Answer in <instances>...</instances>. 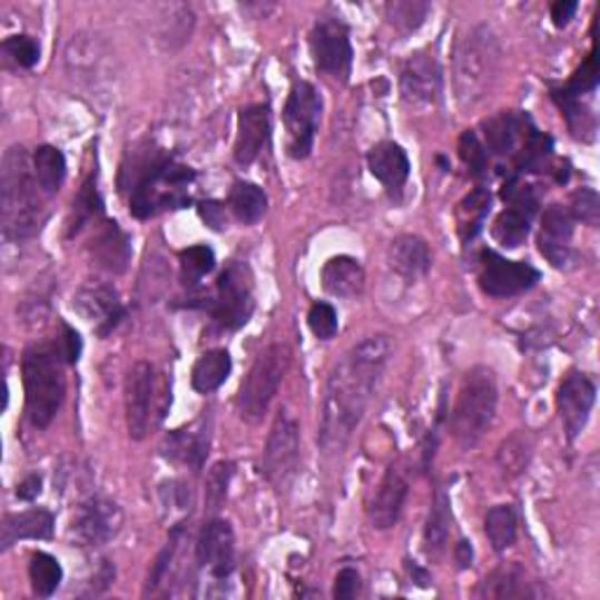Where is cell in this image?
<instances>
[{
    "label": "cell",
    "mask_w": 600,
    "mask_h": 600,
    "mask_svg": "<svg viewBox=\"0 0 600 600\" xmlns=\"http://www.w3.org/2000/svg\"><path fill=\"white\" fill-rule=\"evenodd\" d=\"M392 357V341L385 333H375L350 347L338 364L331 368L322 422H319V449L328 455L341 453L354 430L360 427L364 413L375 396L377 385Z\"/></svg>",
    "instance_id": "obj_1"
},
{
    "label": "cell",
    "mask_w": 600,
    "mask_h": 600,
    "mask_svg": "<svg viewBox=\"0 0 600 600\" xmlns=\"http://www.w3.org/2000/svg\"><path fill=\"white\" fill-rule=\"evenodd\" d=\"M40 190L27 148H8L0 171V226L6 239L21 242L40 233L46 224Z\"/></svg>",
    "instance_id": "obj_2"
},
{
    "label": "cell",
    "mask_w": 600,
    "mask_h": 600,
    "mask_svg": "<svg viewBox=\"0 0 600 600\" xmlns=\"http://www.w3.org/2000/svg\"><path fill=\"white\" fill-rule=\"evenodd\" d=\"M135 181L129 193V212L137 218H150L165 209H179L188 203V188L195 181V171L174 163L167 155H148L129 169Z\"/></svg>",
    "instance_id": "obj_3"
},
{
    "label": "cell",
    "mask_w": 600,
    "mask_h": 600,
    "mask_svg": "<svg viewBox=\"0 0 600 600\" xmlns=\"http://www.w3.org/2000/svg\"><path fill=\"white\" fill-rule=\"evenodd\" d=\"M500 40L488 24H476L460 36L453 57V80L462 108H474L491 95L500 73Z\"/></svg>",
    "instance_id": "obj_4"
},
{
    "label": "cell",
    "mask_w": 600,
    "mask_h": 600,
    "mask_svg": "<svg viewBox=\"0 0 600 600\" xmlns=\"http://www.w3.org/2000/svg\"><path fill=\"white\" fill-rule=\"evenodd\" d=\"M63 354L57 343H36L24 352L21 360V377H24L27 415L31 425L46 430L59 415L66 399Z\"/></svg>",
    "instance_id": "obj_5"
},
{
    "label": "cell",
    "mask_w": 600,
    "mask_h": 600,
    "mask_svg": "<svg viewBox=\"0 0 600 600\" xmlns=\"http://www.w3.org/2000/svg\"><path fill=\"white\" fill-rule=\"evenodd\" d=\"M498 411V381L493 368L474 366L462 377L451 415V432L460 449L470 451L491 430Z\"/></svg>",
    "instance_id": "obj_6"
},
{
    "label": "cell",
    "mask_w": 600,
    "mask_h": 600,
    "mask_svg": "<svg viewBox=\"0 0 600 600\" xmlns=\"http://www.w3.org/2000/svg\"><path fill=\"white\" fill-rule=\"evenodd\" d=\"M288 366H292V350L284 343H275L258 354L249 373L244 375L237 394V413L244 422L258 425L265 417Z\"/></svg>",
    "instance_id": "obj_7"
},
{
    "label": "cell",
    "mask_w": 600,
    "mask_h": 600,
    "mask_svg": "<svg viewBox=\"0 0 600 600\" xmlns=\"http://www.w3.org/2000/svg\"><path fill=\"white\" fill-rule=\"evenodd\" d=\"M284 129H286V153L288 158L305 160L313 153L315 137L322 122V97L313 82H296L288 92L284 106Z\"/></svg>",
    "instance_id": "obj_8"
},
{
    "label": "cell",
    "mask_w": 600,
    "mask_h": 600,
    "mask_svg": "<svg viewBox=\"0 0 600 600\" xmlns=\"http://www.w3.org/2000/svg\"><path fill=\"white\" fill-rule=\"evenodd\" d=\"M254 277L244 263H230L216 282V292L207 305L220 328L237 331L254 315Z\"/></svg>",
    "instance_id": "obj_9"
},
{
    "label": "cell",
    "mask_w": 600,
    "mask_h": 600,
    "mask_svg": "<svg viewBox=\"0 0 600 600\" xmlns=\"http://www.w3.org/2000/svg\"><path fill=\"white\" fill-rule=\"evenodd\" d=\"M301 458V427L294 415L282 411L265 443L260 472L273 485L282 488L294 476Z\"/></svg>",
    "instance_id": "obj_10"
},
{
    "label": "cell",
    "mask_w": 600,
    "mask_h": 600,
    "mask_svg": "<svg viewBox=\"0 0 600 600\" xmlns=\"http://www.w3.org/2000/svg\"><path fill=\"white\" fill-rule=\"evenodd\" d=\"M309 52L322 73L347 80L354 52L345 21L338 17H322L309 33Z\"/></svg>",
    "instance_id": "obj_11"
},
{
    "label": "cell",
    "mask_w": 600,
    "mask_h": 600,
    "mask_svg": "<svg viewBox=\"0 0 600 600\" xmlns=\"http://www.w3.org/2000/svg\"><path fill=\"white\" fill-rule=\"evenodd\" d=\"M540 282V271L523 260H509L495 252L481 254L479 284L493 298L519 296Z\"/></svg>",
    "instance_id": "obj_12"
},
{
    "label": "cell",
    "mask_w": 600,
    "mask_h": 600,
    "mask_svg": "<svg viewBox=\"0 0 600 600\" xmlns=\"http://www.w3.org/2000/svg\"><path fill=\"white\" fill-rule=\"evenodd\" d=\"M125 525L122 506L108 498H92L76 509L71 521V535L82 547H104Z\"/></svg>",
    "instance_id": "obj_13"
},
{
    "label": "cell",
    "mask_w": 600,
    "mask_h": 600,
    "mask_svg": "<svg viewBox=\"0 0 600 600\" xmlns=\"http://www.w3.org/2000/svg\"><path fill=\"white\" fill-rule=\"evenodd\" d=\"M153 404H155V368L150 362H137L129 368L125 381L127 432L135 441H141L150 430Z\"/></svg>",
    "instance_id": "obj_14"
},
{
    "label": "cell",
    "mask_w": 600,
    "mask_h": 600,
    "mask_svg": "<svg viewBox=\"0 0 600 600\" xmlns=\"http://www.w3.org/2000/svg\"><path fill=\"white\" fill-rule=\"evenodd\" d=\"M593 404H596V385L591 377L580 371H570L563 377L559 394H555V406H559V415L570 441H574L584 432Z\"/></svg>",
    "instance_id": "obj_15"
},
{
    "label": "cell",
    "mask_w": 600,
    "mask_h": 600,
    "mask_svg": "<svg viewBox=\"0 0 600 600\" xmlns=\"http://www.w3.org/2000/svg\"><path fill=\"white\" fill-rule=\"evenodd\" d=\"M441 82V66L434 55L427 52L411 55L402 66V76H399L404 101L417 108H427L439 101Z\"/></svg>",
    "instance_id": "obj_16"
},
{
    "label": "cell",
    "mask_w": 600,
    "mask_h": 600,
    "mask_svg": "<svg viewBox=\"0 0 600 600\" xmlns=\"http://www.w3.org/2000/svg\"><path fill=\"white\" fill-rule=\"evenodd\" d=\"M197 561L216 580L230 577L235 570V532L228 521L212 519L205 523L197 538Z\"/></svg>",
    "instance_id": "obj_17"
},
{
    "label": "cell",
    "mask_w": 600,
    "mask_h": 600,
    "mask_svg": "<svg viewBox=\"0 0 600 600\" xmlns=\"http://www.w3.org/2000/svg\"><path fill=\"white\" fill-rule=\"evenodd\" d=\"M73 309L95 326L99 336H108L125 319V305L120 303L116 288L106 284L82 286L73 298Z\"/></svg>",
    "instance_id": "obj_18"
},
{
    "label": "cell",
    "mask_w": 600,
    "mask_h": 600,
    "mask_svg": "<svg viewBox=\"0 0 600 600\" xmlns=\"http://www.w3.org/2000/svg\"><path fill=\"white\" fill-rule=\"evenodd\" d=\"M409 498V481L399 464H390L383 481L377 483L373 500L368 504V519L375 530H390L402 519Z\"/></svg>",
    "instance_id": "obj_19"
},
{
    "label": "cell",
    "mask_w": 600,
    "mask_h": 600,
    "mask_svg": "<svg viewBox=\"0 0 600 600\" xmlns=\"http://www.w3.org/2000/svg\"><path fill=\"white\" fill-rule=\"evenodd\" d=\"M271 139V110L263 104H254L239 110L235 160L237 165H254Z\"/></svg>",
    "instance_id": "obj_20"
},
{
    "label": "cell",
    "mask_w": 600,
    "mask_h": 600,
    "mask_svg": "<svg viewBox=\"0 0 600 600\" xmlns=\"http://www.w3.org/2000/svg\"><path fill=\"white\" fill-rule=\"evenodd\" d=\"M209 441H212V422L207 415L195 420L190 427L176 430L165 441V455L174 462H181L190 470H203V464L209 455Z\"/></svg>",
    "instance_id": "obj_21"
},
{
    "label": "cell",
    "mask_w": 600,
    "mask_h": 600,
    "mask_svg": "<svg viewBox=\"0 0 600 600\" xmlns=\"http://www.w3.org/2000/svg\"><path fill=\"white\" fill-rule=\"evenodd\" d=\"M574 235V218L561 205H551L542 216V233H540V252L553 265L563 268L570 260V242Z\"/></svg>",
    "instance_id": "obj_22"
},
{
    "label": "cell",
    "mask_w": 600,
    "mask_h": 600,
    "mask_svg": "<svg viewBox=\"0 0 600 600\" xmlns=\"http://www.w3.org/2000/svg\"><path fill=\"white\" fill-rule=\"evenodd\" d=\"M90 254L99 268L120 275L127 271L131 258V242L116 220H104L90 242Z\"/></svg>",
    "instance_id": "obj_23"
},
{
    "label": "cell",
    "mask_w": 600,
    "mask_h": 600,
    "mask_svg": "<svg viewBox=\"0 0 600 600\" xmlns=\"http://www.w3.org/2000/svg\"><path fill=\"white\" fill-rule=\"evenodd\" d=\"M368 169L381 181L390 193H399L411 176V163L406 150L394 144V141H383L368 150Z\"/></svg>",
    "instance_id": "obj_24"
},
{
    "label": "cell",
    "mask_w": 600,
    "mask_h": 600,
    "mask_svg": "<svg viewBox=\"0 0 600 600\" xmlns=\"http://www.w3.org/2000/svg\"><path fill=\"white\" fill-rule=\"evenodd\" d=\"M387 260L390 268L402 275L404 279H420L425 277L432 268V254L425 239H420L417 235H402L396 237L390 249H387Z\"/></svg>",
    "instance_id": "obj_25"
},
{
    "label": "cell",
    "mask_w": 600,
    "mask_h": 600,
    "mask_svg": "<svg viewBox=\"0 0 600 600\" xmlns=\"http://www.w3.org/2000/svg\"><path fill=\"white\" fill-rule=\"evenodd\" d=\"M55 532V517L48 509H27L8 514L0 525V547L10 549L19 540H50Z\"/></svg>",
    "instance_id": "obj_26"
},
{
    "label": "cell",
    "mask_w": 600,
    "mask_h": 600,
    "mask_svg": "<svg viewBox=\"0 0 600 600\" xmlns=\"http://www.w3.org/2000/svg\"><path fill=\"white\" fill-rule=\"evenodd\" d=\"M366 273L362 263L352 256H333L322 268L324 292L336 298H354L364 292Z\"/></svg>",
    "instance_id": "obj_27"
},
{
    "label": "cell",
    "mask_w": 600,
    "mask_h": 600,
    "mask_svg": "<svg viewBox=\"0 0 600 600\" xmlns=\"http://www.w3.org/2000/svg\"><path fill=\"white\" fill-rule=\"evenodd\" d=\"M485 146L495 155H511L517 153L519 144L525 141L528 131L532 129V122L528 116L519 114V110H509V114H500L491 120H485Z\"/></svg>",
    "instance_id": "obj_28"
},
{
    "label": "cell",
    "mask_w": 600,
    "mask_h": 600,
    "mask_svg": "<svg viewBox=\"0 0 600 600\" xmlns=\"http://www.w3.org/2000/svg\"><path fill=\"white\" fill-rule=\"evenodd\" d=\"M233 371V360L228 350H209L205 352L203 357H199L193 366V387L199 394H212L216 392L220 385L228 381V375Z\"/></svg>",
    "instance_id": "obj_29"
},
{
    "label": "cell",
    "mask_w": 600,
    "mask_h": 600,
    "mask_svg": "<svg viewBox=\"0 0 600 600\" xmlns=\"http://www.w3.org/2000/svg\"><path fill=\"white\" fill-rule=\"evenodd\" d=\"M451 523H453L451 500L446 491L439 488L432 500L427 523H425V549L430 555H441L443 549H446L449 538H451Z\"/></svg>",
    "instance_id": "obj_30"
},
{
    "label": "cell",
    "mask_w": 600,
    "mask_h": 600,
    "mask_svg": "<svg viewBox=\"0 0 600 600\" xmlns=\"http://www.w3.org/2000/svg\"><path fill=\"white\" fill-rule=\"evenodd\" d=\"M228 207L235 214V218L244 226H254L263 218L265 209H268V195L263 193L260 186L249 181H237L230 190Z\"/></svg>",
    "instance_id": "obj_31"
},
{
    "label": "cell",
    "mask_w": 600,
    "mask_h": 600,
    "mask_svg": "<svg viewBox=\"0 0 600 600\" xmlns=\"http://www.w3.org/2000/svg\"><path fill=\"white\" fill-rule=\"evenodd\" d=\"M485 535L498 553L506 551L517 544L519 538V521L517 511L509 504H498L485 514Z\"/></svg>",
    "instance_id": "obj_32"
},
{
    "label": "cell",
    "mask_w": 600,
    "mask_h": 600,
    "mask_svg": "<svg viewBox=\"0 0 600 600\" xmlns=\"http://www.w3.org/2000/svg\"><path fill=\"white\" fill-rule=\"evenodd\" d=\"M36 179L46 195H55L66 179V158L55 146H38L33 153Z\"/></svg>",
    "instance_id": "obj_33"
},
{
    "label": "cell",
    "mask_w": 600,
    "mask_h": 600,
    "mask_svg": "<svg viewBox=\"0 0 600 600\" xmlns=\"http://www.w3.org/2000/svg\"><path fill=\"white\" fill-rule=\"evenodd\" d=\"M532 449H535V443H532V436L528 432H514L509 439H504L500 451H498L500 472L506 479H514V476L523 474L530 464Z\"/></svg>",
    "instance_id": "obj_34"
},
{
    "label": "cell",
    "mask_w": 600,
    "mask_h": 600,
    "mask_svg": "<svg viewBox=\"0 0 600 600\" xmlns=\"http://www.w3.org/2000/svg\"><path fill=\"white\" fill-rule=\"evenodd\" d=\"M29 580L31 589L40 598H50L59 589L63 580V570L61 563L55 559L52 553L46 551H36L29 559Z\"/></svg>",
    "instance_id": "obj_35"
},
{
    "label": "cell",
    "mask_w": 600,
    "mask_h": 600,
    "mask_svg": "<svg viewBox=\"0 0 600 600\" xmlns=\"http://www.w3.org/2000/svg\"><path fill=\"white\" fill-rule=\"evenodd\" d=\"M530 233V214L521 209H504L493 224V237L506 249H517Z\"/></svg>",
    "instance_id": "obj_36"
},
{
    "label": "cell",
    "mask_w": 600,
    "mask_h": 600,
    "mask_svg": "<svg viewBox=\"0 0 600 600\" xmlns=\"http://www.w3.org/2000/svg\"><path fill=\"white\" fill-rule=\"evenodd\" d=\"M233 476H235V464L226 460L216 462L209 470L207 483H205V509L209 511V514H216V511L224 509Z\"/></svg>",
    "instance_id": "obj_37"
},
{
    "label": "cell",
    "mask_w": 600,
    "mask_h": 600,
    "mask_svg": "<svg viewBox=\"0 0 600 600\" xmlns=\"http://www.w3.org/2000/svg\"><path fill=\"white\" fill-rule=\"evenodd\" d=\"M488 207H491V195L485 190H474L472 195H466L460 203V235L462 239H472L483 226V218L488 214Z\"/></svg>",
    "instance_id": "obj_38"
},
{
    "label": "cell",
    "mask_w": 600,
    "mask_h": 600,
    "mask_svg": "<svg viewBox=\"0 0 600 600\" xmlns=\"http://www.w3.org/2000/svg\"><path fill=\"white\" fill-rule=\"evenodd\" d=\"M528 593V584L523 582V572L519 568H502L493 572L481 589V596L485 598H519Z\"/></svg>",
    "instance_id": "obj_39"
},
{
    "label": "cell",
    "mask_w": 600,
    "mask_h": 600,
    "mask_svg": "<svg viewBox=\"0 0 600 600\" xmlns=\"http://www.w3.org/2000/svg\"><path fill=\"white\" fill-rule=\"evenodd\" d=\"M430 3H417V0H394V3L385 6V14L390 24L402 31H415L425 17L430 14Z\"/></svg>",
    "instance_id": "obj_40"
},
{
    "label": "cell",
    "mask_w": 600,
    "mask_h": 600,
    "mask_svg": "<svg viewBox=\"0 0 600 600\" xmlns=\"http://www.w3.org/2000/svg\"><path fill=\"white\" fill-rule=\"evenodd\" d=\"M216 268V256L207 247V244H197L181 252V277L186 284H197L205 275H209Z\"/></svg>",
    "instance_id": "obj_41"
},
{
    "label": "cell",
    "mask_w": 600,
    "mask_h": 600,
    "mask_svg": "<svg viewBox=\"0 0 600 600\" xmlns=\"http://www.w3.org/2000/svg\"><path fill=\"white\" fill-rule=\"evenodd\" d=\"M101 214V197H99V190L95 186V181H87L78 197H76V203H73V220H71V235L80 233L82 226L90 224L92 218H97Z\"/></svg>",
    "instance_id": "obj_42"
},
{
    "label": "cell",
    "mask_w": 600,
    "mask_h": 600,
    "mask_svg": "<svg viewBox=\"0 0 600 600\" xmlns=\"http://www.w3.org/2000/svg\"><path fill=\"white\" fill-rule=\"evenodd\" d=\"M598 85V61H596V50L589 52L584 63L574 71V76L565 82V87L555 90V95H563L570 99H582V95H589L596 90Z\"/></svg>",
    "instance_id": "obj_43"
},
{
    "label": "cell",
    "mask_w": 600,
    "mask_h": 600,
    "mask_svg": "<svg viewBox=\"0 0 600 600\" xmlns=\"http://www.w3.org/2000/svg\"><path fill=\"white\" fill-rule=\"evenodd\" d=\"M3 55L17 69H33L40 59V46L31 36H10L3 42Z\"/></svg>",
    "instance_id": "obj_44"
},
{
    "label": "cell",
    "mask_w": 600,
    "mask_h": 600,
    "mask_svg": "<svg viewBox=\"0 0 600 600\" xmlns=\"http://www.w3.org/2000/svg\"><path fill=\"white\" fill-rule=\"evenodd\" d=\"M193 24H195V17H193L190 8L174 6V8H169V24H165L160 38L169 40V48H179L190 38Z\"/></svg>",
    "instance_id": "obj_45"
},
{
    "label": "cell",
    "mask_w": 600,
    "mask_h": 600,
    "mask_svg": "<svg viewBox=\"0 0 600 600\" xmlns=\"http://www.w3.org/2000/svg\"><path fill=\"white\" fill-rule=\"evenodd\" d=\"M307 324H309V331H313L319 341H331L338 333L336 307L328 303H315L313 307H309Z\"/></svg>",
    "instance_id": "obj_46"
},
{
    "label": "cell",
    "mask_w": 600,
    "mask_h": 600,
    "mask_svg": "<svg viewBox=\"0 0 600 600\" xmlns=\"http://www.w3.org/2000/svg\"><path fill=\"white\" fill-rule=\"evenodd\" d=\"M458 150H460L462 163H464L466 167H470V171H472L474 176L485 174V169H488V150H485V146L479 141V137L474 135V131H464V135L460 137Z\"/></svg>",
    "instance_id": "obj_47"
},
{
    "label": "cell",
    "mask_w": 600,
    "mask_h": 600,
    "mask_svg": "<svg viewBox=\"0 0 600 600\" xmlns=\"http://www.w3.org/2000/svg\"><path fill=\"white\" fill-rule=\"evenodd\" d=\"M572 218H580L582 224L596 228L600 218V199L591 188H582L572 195Z\"/></svg>",
    "instance_id": "obj_48"
},
{
    "label": "cell",
    "mask_w": 600,
    "mask_h": 600,
    "mask_svg": "<svg viewBox=\"0 0 600 600\" xmlns=\"http://www.w3.org/2000/svg\"><path fill=\"white\" fill-rule=\"evenodd\" d=\"M362 591V574L354 568H343L336 574V582H333V596L338 600H352L357 598Z\"/></svg>",
    "instance_id": "obj_49"
},
{
    "label": "cell",
    "mask_w": 600,
    "mask_h": 600,
    "mask_svg": "<svg viewBox=\"0 0 600 600\" xmlns=\"http://www.w3.org/2000/svg\"><path fill=\"white\" fill-rule=\"evenodd\" d=\"M61 338H57V345L63 354L66 364H76L80 360V352H82V341H80V333L69 326V324H61Z\"/></svg>",
    "instance_id": "obj_50"
},
{
    "label": "cell",
    "mask_w": 600,
    "mask_h": 600,
    "mask_svg": "<svg viewBox=\"0 0 600 600\" xmlns=\"http://www.w3.org/2000/svg\"><path fill=\"white\" fill-rule=\"evenodd\" d=\"M577 12V3L574 0H559V3H553L551 6V19H553V24L559 27V29H565L572 17Z\"/></svg>",
    "instance_id": "obj_51"
},
{
    "label": "cell",
    "mask_w": 600,
    "mask_h": 600,
    "mask_svg": "<svg viewBox=\"0 0 600 600\" xmlns=\"http://www.w3.org/2000/svg\"><path fill=\"white\" fill-rule=\"evenodd\" d=\"M199 216H203L207 220V226H212L214 230L226 228V209L218 203H205L203 207H199Z\"/></svg>",
    "instance_id": "obj_52"
},
{
    "label": "cell",
    "mask_w": 600,
    "mask_h": 600,
    "mask_svg": "<svg viewBox=\"0 0 600 600\" xmlns=\"http://www.w3.org/2000/svg\"><path fill=\"white\" fill-rule=\"evenodd\" d=\"M40 493H42V479L38 474L27 476L17 485V498L24 500V502H33Z\"/></svg>",
    "instance_id": "obj_53"
},
{
    "label": "cell",
    "mask_w": 600,
    "mask_h": 600,
    "mask_svg": "<svg viewBox=\"0 0 600 600\" xmlns=\"http://www.w3.org/2000/svg\"><path fill=\"white\" fill-rule=\"evenodd\" d=\"M455 561L460 568H470L472 561H474V549H472V542L466 540H460L455 544Z\"/></svg>",
    "instance_id": "obj_54"
}]
</instances>
